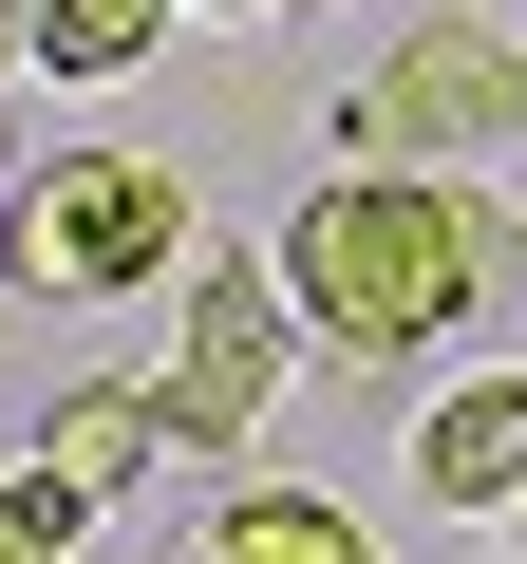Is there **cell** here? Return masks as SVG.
I'll return each instance as SVG.
<instances>
[{"instance_id":"obj_2","label":"cell","mask_w":527,"mask_h":564,"mask_svg":"<svg viewBox=\"0 0 527 564\" xmlns=\"http://www.w3.org/2000/svg\"><path fill=\"white\" fill-rule=\"evenodd\" d=\"M0 282H20V302H132V282H189V170H151V151H57V170H20Z\"/></svg>"},{"instance_id":"obj_7","label":"cell","mask_w":527,"mask_h":564,"mask_svg":"<svg viewBox=\"0 0 527 564\" xmlns=\"http://www.w3.org/2000/svg\"><path fill=\"white\" fill-rule=\"evenodd\" d=\"M189 564H377V527L340 508V489H207V527H189Z\"/></svg>"},{"instance_id":"obj_4","label":"cell","mask_w":527,"mask_h":564,"mask_svg":"<svg viewBox=\"0 0 527 564\" xmlns=\"http://www.w3.org/2000/svg\"><path fill=\"white\" fill-rule=\"evenodd\" d=\"M321 321H302V282L283 263H207L189 282V321H170V358H151V395H170V452H245L264 414H283V358H302Z\"/></svg>"},{"instance_id":"obj_5","label":"cell","mask_w":527,"mask_h":564,"mask_svg":"<svg viewBox=\"0 0 527 564\" xmlns=\"http://www.w3.org/2000/svg\"><path fill=\"white\" fill-rule=\"evenodd\" d=\"M20 452H39L76 508H132V489L170 470V395H151V377H57V414H39Z\"/></svg>"},{"instance_id":"obj_8","label":"cell","mask_w":527,"mask_h":564,"mask_svg":"<svg viewBox=\"0 0 527 564\" xmlns=\"http://www.w3.org/2000/svg\"><path fill=\"white\" fill-rule=\"evenodd\" d=\"M170 20H189V0H39V57L57 76H151Z\"/></svg>"},{"instance_id":"obj_12","label":"cell","mask_w":527,"mask_h":564,"mask_svg":"<svg viewBox=\"0 0 527 564\" xmlns=\"http://www.w3.org/2000/svg\"><path fill=\"white\" fill-rule=\"evenodd\" d=\"M490 564H527V508H508V545H490Z\"/></svg>"},{"instance_id":"obj_10","label":"cell","mask_w":527,"mask_h":564,"mask_svg":"<svg viewBox=\"0 0 527 564\" xmlns=\"http://www.w3.org/2000/svg\"><path fill=\"white\" fill-rule=\"evenodd\" d=\"M0 57H39V0H0Z\"/></svg>"},{"instance_id":"obj_3","label":"cell","mask_w":527,"mask_h":564,"mask_svg":"<svg viewBox=\"0 0 527 564\" xmlns=\"http://www.w3.org/2000/svg\"><path fill=\"white\" fill-rule=\"evenodd\" d=\"M527 132V57L508 20H415L358 95H340V170H490Z\"/></svg>"},{"instance_id":"obj_11","label":"cell","mask_w":527,"mask_h":564,"mask_svg":"<svg viewBox=\"0 0 527 564\" xmlns=\"http://www.w3.org/2000/svg\"><path fill=\"white\" fill-rule=\"evenodd\" d=\"M207 20H302V0H207Z\"/></svg>"},{"instance_id":"obj_1","label":"cell","mask_w":527,"mask_h":564,"mask_svg":"<svg viewBox=\"0 0 527 564\" xmlns=\"http://www.w3.org/2000/svg\"><path fill=\"white\" fill-rule=\"evenodd\" d=\"M508 245H527V207L471 170H321L283 226V282L340 358H452L508 302Z\"/></svg>"},{"instance_id":"obj_9","label":"cell","mask_w":527,"mask_h":564,"mask_svg":"<svg viewBox=\"0 0 527 564\" xmlns=\"http://www.w3.org/2000/svg\"><path fill=\"white\" fill-rule=\"evenodd\" d=\"M76 527H95V508H76L20 433H0V564H76Z\"/></svg>"},{"instance_id":"obj_6","label":"cell","mask_w":527,"mask_h":564,"mask_svg":"<svg viewBox=\"0 0 527 564\" xmlns=\"http://www.w3.org/2000/svg\"><path fill=\"white\" fill-rule=\"evenodd\" d=\"M415 489L471 508V527H508V508H527V377H452V395L415 414Z\"/></svg>"}]
</instances>
